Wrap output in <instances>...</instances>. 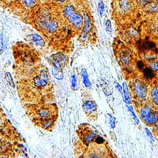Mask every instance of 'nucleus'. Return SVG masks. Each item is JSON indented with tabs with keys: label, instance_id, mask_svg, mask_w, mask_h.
Instances as JSON below:
<instances>
[{
	"label": "nucleus",
	"instance_id": "1",
	"mask_svg": "<svg viewBox=\"0 0 158 158\" xmlns=\"http://www.w3.org/2000/svg\"><path fill=\"white\" fill-rule=\"evenodd\" d=\"M77 132L79 138V147L80 148L78 151L81 150L80 157H83L107 144L106 140L98 130L89 123L81 124Z\"/></svg>",
	"mask_w": 158,
	"mask_h": 158
},
{
	"label": "nucleus",
	"instance_id": "2",
	"mask_svg": "<svg viewBox=\"0 0 158 158\" xmlns=\"http://www.w3.org/2000/svg\"><path fill=\"white\" fill-rule=\"evenodd\" d=\"M27 109L34 123L43 130H52L57 118V107L54 104H30Z\"/></svg>",
	"mask_w": 158,
	"mask_h": 158
},
{
	"label": "nucleus",
	"instance_id": "3",
	"mask_svg": "<svg viewBox=\"0 0 158 158\" xmlns=\"http://www.w3.org/2000/svg\"><path fill=\"white\" fill-rule=\"evenodd\" d=\"M127 79L128 82L129 95L135 107L146 103L148 101L151 81L139 70L130 75Z\"/></svg>",
	"mask_w": 158,
	"mask_h": 158
},
{
	"label": "nucleus",
	"instance_id": "4",
	"mask_svg": "<svg viewBox=\"0 0 158 158\" xmlns=\"http://www.w3.org/2000/svg\"><path fill=\"white\" fill-rule=\"evenodd\" d=\"M115 56L117 61L122 68L127 78L131 74L138 71V60L139 59L131 48L122 46L115 50Z\"/></svg>",
	"mask_w": 158,
	"mask_h": 158
},
{
	"label": "nucleus",
	"instance_id": "5",
	"mask_svg": "<svg viewBox=\"0 0 158 158\" xmlns=\"http://www.w3.org/2000/svg\"><path fill=\"white\" fill-rule=\"evenodd\" d=\"M135 109L142 121L148 127L158 125V109L154 107L148 101Z\"/></svg>",
	"mask_w": 158,
	"mask_h": 158
},
{
	"label": "nucleus",
	"instance_id": "6",
	"mask_svg": "<svg viewBox=\"0 0 158 158\" xmlns=\"http://www.w3.org/2000/svg\"><path fill=\"white\" fill-rule=\"evenodd\" d=\"M81 100V107L85 115L91 120H96L98 119V106L91 95L86 91L83 92Z\"/></svg>",
	"mask_w": 158,
	"mask_h": 158
},
{
	"label": "nucleus",
	"instance_id": "7",
	"mask_svg": "<svg viewBox=\"0 0 158 158\" xmlns=\"http://www.w3.org/2000/svg\"><path fill=\"white\" fill-rule=\"evenodd\" d=\"M64 17L75 28H79L83 23V17L77 11L73 6L67 5L63 10Z\"/></svg>",
	"mask_w": 158,
	"mask_h": 158
},
{
	"label": "nucleus",
	"instance_id": "8",
	"mask_svg": "<svg viewBox=\"0 0 158 158\" xmlns=\"http://www.w3.org/2000/svg\"><path fill=\"white\" fill-rule=\"evenodd\" d=\"M38 23L39 26L43 30L50 33L55 32L59 27L58 23L52 19L49 14L45 12L40 15L38 20Z\"/></svg>",
	"mask_w": 158,
	"mask_h": 158
},
{
	"label": "nucleus",
	"instance_id": "9",
	"mask_svg": "<svg viewBox=\"0 0 158 158\" xmlns=\"http://www.w3.org/2000/svg\"><path fill=\"white\" fill-rule=\"evenodd\" d=\"M148 101L158 109V81L151 83Z\"/></svg>",
	"mask_w": 158,
	"mask_h": 158
},
{
	"label": "nucleus",
	"instance_id": "10",
	"mask_svg": "<svg viewBox=\"0 0 158 158\" xmlns=\"http://www.w3.org/2000/svg\"><path fill=\"white\" fill-rule=\"evenodd\" d=\"M92 30V23L91 22V19L88 13L84 12V26L82 30V38L85 40L88 36L89 33Z\"/></svg>",
	"mask_w": 158,
	"mask_h": 158
},
{
	"label": "nucleus",
	"instance_id": "11",
	"mask_svg": "<svg viewBox=\"0 0 158 158\" xmlns=\"http://www.w3.org/2000/svg\"><path fill=\"white\" fill-rule=\"evenodd\" d=\"M144 63L150 70L158 74V56L151 60L144 61Z\"/></svg>",
	"mask_w": 158,
	"mask_h": 158
},
{
	"label": "nucleus",
	"instance_id": "12",
	"mask_svg": "<svg viewBox=\"0 0 158 158\" xmlns=\"http://www.w3.org/2000/svg\"><path fill=\"white\" fill-rule=\"evenodd\" d=\"M28 39L37 46H44L45 44L44 40L38 34H31L28 36Z\"/></svg>",
	"mask_w": 158,
	"mask_h": 158
},
{
	"label": "nucleus",
	"instance_id": "13",
	"mask_svg": "<svg viewBox=\"0 0 158 158\" xmlns=\"http://www.w3.org/2000/svg\"><path fill=\"white\" fill-rule=\"evenodd\" d=\"M81 77H82V79H83V83L84 84V85L85 86L86 88H89L91 85V82L89 80L88 78V75L87 73V71L86 70V69H82L81 71Z\"/></svg>",
	"mask_w": 158,
	"mask_h": 158
},
{
	"label": "nucleus",
	"instance_id": "14",
	"mask_svg": "<svg viewBox=\"0 0 158 158\" xmlns=\"http://www.w3.org/2000/svg\"><path fill=\"white\" fill-rule=\"evenodd\" d=\"M123 89H124V96H125V102L129 104L131 102V100L130 99V95L128 93V86L125 83H123Z\"/></svg>",
	"mask_w": 158,
	"mask_h": 158
},
{
	"label": "nucleus",
	"instance_id": "15",
	"mask_svg": "<svg viewBox=\"0 0 158 158\" xmlns=\"http://www.w3.org/2000/svg\"><path fill=\"white\" fill-rule=\"evenodd\" d=\"M21 2L25 7H31L35 4L36 0H21Z\"/></svg>",
	"mask_w": 158,
	"mask_h": 158
},
{
	"label": "nucleus",
	"instance_id": "16",
	"mask_svg": "<svg viewBox=\"0 0 158 158\" xmlns=\"http://www.w3.org/2000/svg\"><path fill=\"white\" fill-rule=\"evenodd\" d=\"M7 143H6L4 139L0 138V154L5 150L6 148H7Z\"/></svg>",
	"mask_w": 158,
	"mask_h": 158
},
{
	"label": "nucleus",
	"instance_id": "17",
	"mask_svg": "<svg viewBox=\"0 0 158 158\" xmlns=\"http://www.w3.org/2000/svg\"><path fill=\"white\" fill-rule=\"evenodd\" d=\"M98 9H99V12L100 15L101 16L104 12V2H102V1H101V0L99 1Z\"/></svg>",
	"mask_w": 158,
	"mask_h": 158
},
{
	"label": "nucleus",
	"instance_id": "18",
	"mask_svg": "<svg viewBox=\"0 0 158 158\" xmlns=\"http://www.w3.org/2000/svg\"><path fill=\"white\" fill-rule=\"evenodd\" d=\"M120 7L123 9V10H127L129 7V6H128V3L127 1L124 0L123 1H122V3H121V6Z\"/></svg>",
	"mask_w": 158,
	"mask_h": 158
},
{
	"label": "nucleus",
	"instance_id": "19",
	"mask_svg": "<svg viewBox=\"0 0 158 158\" xmlns=\"http://www.w3.org/2000/svg\"><path fill=\"white\" fill-rule=\"evenodd\" d=\"M106 30L109 32L111 31V22L110 20H107L106 22Z\"/></svg>",
	"mask_w": 158,
	"mask_h": 158
},
{
	"label": "nucleus",
	"instance_id": "20",
	"mask_svg": "<svg viewBox=\"0 0 158 158\" xmlns=\"http://www.w3.org/2000/svg\"><path fill=\"white\" fill-rule=\"evenodd\" d=\"M77 85V78L75 77V74L72 75V86L73 88H75Z\"/></svg>",
	"mask_w": 158,
	"mask_h": 158
},
{
	"label": "nucleus",
	"instance_id": "21",
	"mask_svg": "<svg viewBox=\"0 0 158 158\" xmlns=\"http://www.w3.org/2000/svg\"><path fill=\"white\" fill-rule=\"evenodd\" d=\"M110 125H111V127H112V128H114V126H115V120H114V119H112V116H110Z\"/></svg>",
	"mask_w": 158,
	"mask_h": 158
},
{
	"label": "nucleus",
	"instance_id": "22",
	"mask_svg": "<svg viewBox=\"0 0 158 158\" xmlns=\"http://www.w3.org/2000/svg\"><path fill=\"white\" fill-rule=\"evenodd\" d=\"M146 129V132H147V133H148V135L150 136V137H151V139H152V140H154V139H153V137H152V135H151V133H150V131L147 129V128H145Z\"/></svg>",
	"mask_w": 158,
	"mask_h": 158
},
{
	"label": "nucleus",
	"instance_id": "23",
	"mask_svg": "<svg viewBox=\"0 0 158 158\" xmlns=\"http://www.w3.org/2000/svg\"><path fill=\"white\" fill-rule=\"evenodd\" d=\"M116 86H117V87L118 88V90L121 92L122 91V87L119 85V84H118L117 83V85H116Z\"/></svg>",
	"mask_w": 158,
	"mask_h": 158
},
{
	"label": "nucleus",
	"instance_id": "24",
	"mask_svg": "<svg viewBox=\"0 0 158 158\" xmlns=\"http://www.w3.org/2000/svg\"><path fill=\"white\" fill-rule=\"evenodd\" d=\"M56 1H60V2H64V0H56Z\"/></svg>",
	"mask_w": 158,
	"mask_h": 158
},
{
	"label": "nucleus",
	"instance_id": "25",
	"mask_svg": "<svg viewBox=\"0 0 158 158\" xmlns=\"http://www.w3.org/2000/svg\"><path fill=\"white\" fill-rule=\"evenodd\" d=\"M155 1H156L157 3H158V0H155Z\"/></svg>",
	"mask_w": 158,
	"mask_h": 158
}]
</instances>
